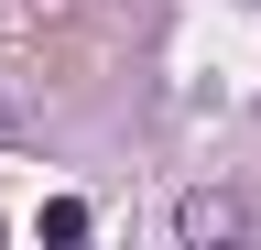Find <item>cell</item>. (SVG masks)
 <instances>
[{"label":"cell","instance_id":"1","mask_svg":"<svg viewBox=\"0 0 261 250\" xmlns=\"http://www.w3.org/2000/svg\"><path fill=\"white\" fill-rule=\"evenodd\" d=\"M240 229H250L240 196H185V207H174V239H185V250H218V239H240Z\"/></svg>","mask_w":261,"mask_h":250},{"label":"cell","instance_id":"2","mask_svg":"<svg viewBox=\"0 0 261 250\" xmlns=\"http://www.w3.org/2000/svg\"><path fill=\"white\" fill-rule=\"evenodd\" d=\"M44 239H55V250H76V239H87V207H76V196H55V207H44Z\"/></svg>","mask_w":261,"mask_h":250}]
</instances>
